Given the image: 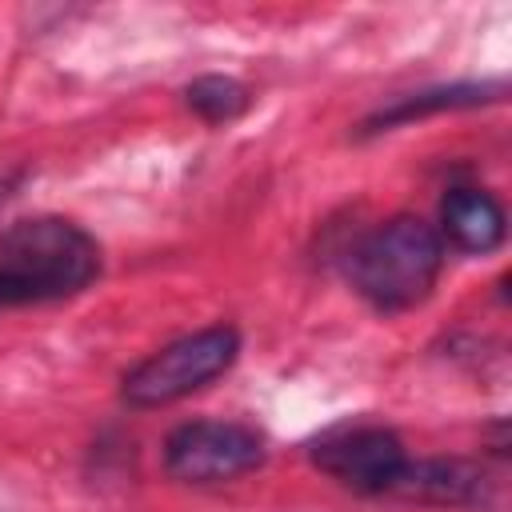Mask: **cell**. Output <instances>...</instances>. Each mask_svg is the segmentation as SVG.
Wrapping results in <instances>:
<instances>
[{"label": "cell", "instance_id": "obj_2", "mask_svg": "<svg viewBox=\"0 0 512 512\" xmlns=\"http://www.w3.org/2000/svg\"><path fill=\"white\" fill-rule=\"evenodd\" d=\"M348 280L376 312H404L428 300L444 268V240L420 216H392L348 248Z\"/></svg>", "mask_w": 512, "mask_h": 512}, {"label": "cell", "instance_id": "obj_6", "mask_svg": "<svg viewBox=\"0 0 512 512\" xmlns=\"http://www.w3.org/2000/svg\"><path fill=\"white\" fill-rule=\"evenodd\" d=\"M392 496L420 500V504H440V508H484L496 496V484L480 464L468 460H412L404 464Z\"/></svg>", "mask_w": 512, "mask_h": 512}, {"label": "cell", "instance_id": "obj_9", "mask_svg": "<svg viewBox=\"0 0 512 512\" xmlns=\"http://www.w3.org/2000/svg\"><path fill=\"white\" fill-rule=\"evenodd\" d=\"M184 100H188V108H192L200 120H208V124H228V120L244 116L248 104H252L248 88H244L236 76H220V72L196 76V80L184 88Z\"/></svg>", "mask_w": 512, "mask_h": 512}, {"label": "cell", "instance_id": "obj_3", "mask_svg": "<svg viewBox=\"0 0 512 512\" xmlns=\"http://www.w3.org/2000/svg\"><path fill=\"white\" fill-rule=\"evenodd\" d=\"M236 356H240V332L232 324H212L140 360L124 376L120 392L132 408H164L208 388L216 376H224L236 364Z\"/></svg>", "mask_w": 512, "mask_h": 512}, {"label": "cell", "instance_id": "obj_4", "mask_svg": "<svg viewBox=\"0 0 512 512\" xmlns=\"http://www.w3.org/2000/svg\"><path fill=\"white\" fill-rule=\"evenodd\" d=\"M268 440L240 420H188L164 440V472L180 484H220L260 468Z\"/></svg>", "mask_w": 512, "mask_h": 512}, {"label": "cell", "instance_id": "obj_1", "mask_svg": "<svg viewBox=\"0 0 512 512\" xmlns=\"http://www.w3.org/2000/svg\"><path fill=\"white\" fill-rule=\"evenodd\" d=\"M96 276L100 244L64 216H32L0 232V312L68 300Z\"/></svg>", "mask_w": 512, "mask_h": 512}, {"label": "cell", "instance_id": "obj_7", "mask_svg": "<svg viewBox=\"0 0 512 512\" xmlns=\"http://www.w3.org/2000/svg\"><path fill=\"white\" fill-rule=\"evenodd\" d=\"M440 228L444 236L460 248V252H492L504 244V208L492 192L484 188H448L444 204H440Z\"/></svg>", "mask_w": 512, "mask_h": 512}, {"label": "cell", "instance_id": "obj_8", "mask_svg": "<svg viewBox=\"0 0 512 512\" xmlns=\"http://www.w3.org/2000/svg\"><path fill=\"white\" fill-rule=\"evenodd\" d=\"M504 96V80H464V84H436V88H420L408 96H396L392 104L376 108L364 120V132H388L396 124H412L420 116H436V112H456V108H476V104H492Z\"/></svg>", "mask_w": 512, "mask_h": 512}, {"label": "cell", "instance_id": "obj_5", "mask_svg": "<svg viewBox=\"0 0 512 512\" xmlns=\"http://www.w3.org/2000/svg\"><path fill=\"white\" fill-rule=\"evenodd\" d=\"M308 456L320 472L364 496L392 492L408 464L404 440L384 424H336L312 440Z\"/></svg>", "mask_w": 512, "mask_h": 512}]
</instances>
